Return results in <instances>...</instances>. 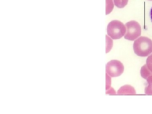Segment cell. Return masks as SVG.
Returning a JSON list of instances; mask_svg holds the SVG:
<instances>
[{
	"instance_id": "cell-1",
	"label": "cell",
	"mask_w": 152,
	"mask_h": 114,
	"mask_svg": "<svg viewBox=\"0 0 152 114\" xmlns=\"http://www.w3.org/2000/svg\"><path fill=\"white\" fill-rule=\"evenodd\" d=\"M133 48L137 56H148L152 53V40L147 37H140L134 42Z\"/></svg>"
},
{
	"instance_id": "cell-2",
	"label": "cell",
	"mask_w": 152,
	"mask_h": 114,
	"mask_svg": "<svg viewBox=\"0 0 152 114\" xmlns=\"http://www.w3.org/2000/svg\"><path fill=\"white\" fill-rule=\"evenodd\" d=\"M126 32V26L121 22L117 20L109 23L107 28L108 35L113 39H118L125 35Z\"/></svg>"
},
{
	"instance_id": "cell-3",
	"label": "cell",
	"mask_w": 152,
	"mask_h": 114,
	"mask_svg": "<svg viewBox=\"0 0 152 114\" xmlns=\"http://www.w3.org/2000/svg\"><path fill=\"white\" fill-rule=\"evenodd\" d=\"M126 32L124 36L126 39L134 41L141 34V27L138 22L132 20L126 24Z\"/></svg>"
},
{
	"instance_id": "cell-4",
	"label": "cell",
	"mask_w": 152,
	"mask_h": 114,
	"mask_svg": "<svg viewBox=\"0 0 152 114\" xmlns=\"http://www.w3.org/2000/svg\"><path fill=\"white\" fill-rule=\"evenodd\" d=\"M124 65L118 60H112L106 65V73L112 77L121 76L124 72Z\"/></svg>"
},
{
	"instance_id": "cell-5",
	"label": "cell",
	"mask_w": 152,
	"mask_h": 114,
	"mask_svg": "<svg viewBox=\"0 0 152 114\" xmlns=\"http://www.w3.org/2000/svg\"><path fill=\"white\" fill-rule=\"evenodd\" d=\"M136 94V91L134 87L129 85L123 86L118 91V94Z\"/></svg>"
},
{
	"instance_id": "cell-6",
	"label": "cell",
	"mask_w": 152,
	"mask_h": 114,
	"mask_svg": "<svg viewBox=\"0 0 152 114\" xmlns=\"http://www.w3.org/2000/svg\"><path fill=\"white\" fill-rule=\"evenodd\" d=\"M141 75L144 79L147 80L150 76H152V73L147 66L146 64L142 67L141 69Z\"/></svg>"
},
{
	"instance_id": "cell-7",
	"label": "cell",
	"mask_w": 152,
	"mask_h": 114,
	"mask_svg": "<svg viewBox=\"0 0 152 114\" xmlns=\"http://www.w3.org/2000/svg\"><path fill=\"white\" fill-rule=\"evenodd\" d=\"M147 80V83L145 88V94L152 95V76H150Z\"/></svg>"
},
{
	"instance_id": "cell-8",
	"label": "cell",
	"mask_w": 152,
	"mask_h": 114,
	"mask_svg": "<svg viewBox=\"0 0 152 114\" xmlns=\"http://www.w3.org/2000/svg\"><path fill=\"white\" fill-rule=\"evenodd\" d=\"M129 0H114V4L117 7L123 8L128 4Z\"/></svg>"
},
{
	"instance_id": "cell-9",
	"label": "cell",
	"mask_w": 152,
	"mask_h": 114,
	"mask_svg": "<svg viewBox=\"0 0 152 114\" xmlns=\"http://www.w3.org/2000/svg\"><path fill=\"white\" fill-rule=\"evenodd\" d=\"M114 8L113 0H106V15L109 14Z\"/></svg>"
},
{
	"instance_id": "cell-10",
	"label": "cell",
	"mask_w": 152,
	"mask_h": 114,
	"mask_svg": "<svg viewBox=\"0 0 152 114\" xmlns=\"http://www.w3.org/2000/svg\"><path fill=\"white\" fill-rule=\"evenodd\" d=\"M106 39H107V45H106V53H108L110 51L111 49L112 48L113 45V42L110 38L106 35Z\"/></svg>"
},
{
	"instance_id": "cell-11",
	"label": "cell",
	"mask_w": 152,
	"mask_h": 114,
	"mask_svg": "<svg viewBox=\"0 0 152 114\" xmlns=\"http://www.w3.org/2000/svg\"><path fill=\"white\" fill-rule=\"evenodd\" d=\"M111 84V78L107 74H106V90L109 89L110 88Z\"/></svg>"
},
{
	"instance_id": "cell-12",
	"label": "cell",
	"mask_w": 152,
	"mask_h": 114,
	"mask_svg": "<svg viewBox=\"0 0 152 114\" xmlns=\"http://www.w3.org/2000/svg\"><path fill=\"white\" fill-rule=\"evenodd\" d=\"M106 94H115V91L113 88H110L107 90Z\"/></svg>"
},
{
	"instance_id": "cell-13",
	"label": "cell",
	"mask_w": 152,
	"mask_h": 114,
	"mask_svg": "<svg viewBox=\"0 0 152 114\" xmlns=\"http://www.w3.org/2000/svg\"><path fill=\"white\" fill-rule=\"evenodd\" d=\"M150 18H151V21L152 22V7L151 9V11H150Z\"/></svg>"
},
{
	"instance_id": "cell-14",
	"label": "cell",
	"mask_w": 152,
	"mask_h": 114,
	"mask_svg": "<svg viewBox=\"0 0 152 114\" xmlns=\"http://www.w3.org/2000/svg\"><path fill=\"white\" fill-rule=\"evenodd\" d=\"M149 57H150V58H151V60L152 61V54L151 55V56H150Z\"/></svg>"
},
{
	"instance_id": "cell-15",
	"label": "cell",
	"mask_w": 152,
	"mask_h": 114,
	"mask_svg": "<svg viewBox=\"0 0 152 114\" xmlns=\"http://www.w3.org/2000/svg\"><path fill=\"white\" fill-rule=\"evenodd\" d=\"M149 1H152V0H149Z\"/></svg>"
}]
</instances>
